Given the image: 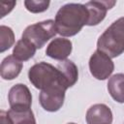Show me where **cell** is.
<instances>
[{
  "mask_svg": "<svg viewBox=\"0 0 124 124\" xmlns=\"http://www.w3.org/2000/svg\"><path fill=\"white\" fill-rule=\"evenodd\" d=\"M89 18L88 11L84 4L68 3L63 5L56 13L55 26L57 33L63 37L77 35Z\"/></svg>",
  "mask_w": 124,
  "mask_h": 124,
  "instance_id": "6da1fadb",
  "label": "cell"
},
{
  "mask_svg": "<svg viewBox=\"0 0 124 124\" xmlns=\"http://www.w3.org/2000/svg\"><path fill=\"white\" fill-rule=\"evenodd\" d=\"M28 78L34 87L41 91H66L69 88L58 68L45 61L34 64L28 71Z\"/></svg>",
  "mask_w": 124,
  "mask_h": 124,
  "instance_id": "7a4b0ae2",
  "label": "cell"
},
{
  "mask_svg": "<svg viewBox=\"0 0 124 124\" xmlns=\"http://www.w3.org/2000/svg\"><path fill=\"white\" fill-rule=\"evenodd\" d=\"M97 49L110 58H115L124 52V16L113 21L99 37Z\"/></svg>",
  "mask_w": 124,
  "mask_h": 124,
  "instance_id": "3957f363",
  "label": "cell"
},
{
  "mask_svg": "<svg viewBox=\"0 0 124 124\" xmlns=\"http://www.w3.org/2000/svg\"><path fill=\"white\" fill-rule=\"evenodd\" d=\"M56 34L57 30L55 21L53 19H46L27 26L24 29L21 38L31 42L38 49L42 48L46 42L53 38Z\"/></svg>",
  "mask_w": 124,
  "mask_h": 124,
  "instance_id": "277c9868",
  "label": "cell"
},
{
  "mask_svg": "<svg viewBox=\"0 0 124 124\" xmlns=\"http://www.w3.org/2000/svg\"><path fill=\"white\" fill-rule=\"evenodd\" d=\"M88 65L91 75L99 80L108 78L114 71V63L111 58L98 49L90 56Z\"/></svg>",
  "mask_w": 124,
  "mask_h": 124,
  "instance_id": "5b68a950",
  "label": "cell"
},
{
  "mask_svg": "<svg viewBox=\"0 0 124 124\" xmlns=\"http://www.w3.org/2000/svg\"><path fill=\"white\" fill-rule=\"evenodd\" d=\"M8 101L10 108L28 109L31 108L32 95L29 88L23 83L15 84L9 91Z\"/></svg>",
  "mask_w": 124,
  "mask_h": 124,
  "instance_id": "8992f818",
  "label": "cell"
},
{
  "mask_svg": "<svg viewBox=\"0 0 124 124\" xmlns=\"http://www.w3.org/2000/svg\"><path fill=\"white\" fill-rule=\"evenodd\" d=\"M115 3V1H89L85 3L84 5L89 15L87 25L95 26L103 21L107 16L108 10L111 9Z\"/></svg>",
  "mask_w": 124,
  "mask_h": 124,
  "instance_id": "52a82bcc",
  "label": "cell"
},
{
  "mask_svg": "<svg viewBox=\"0 0 124 124\" xmlns=\"http://www.w3.org/2000/svg\"><path fill=\"white\" fill-rule=\"evenodd\" d=\"M73 49V44L66 38H55L46 46V54L55 60L64 61L71 54Z\"/></svg>",
  "mask_w": 124,
  "mask_h": 124,
  "instance_id": "ba28073f",
  "label": "cell"
},
{
  "mask_svg": "<svg viewBox=\"0 0 124 124\" xmlns=\"http://www.w3.org/2000/svg\"><path fill=\"white\" fill-rule=\"evenodd\" d=\"M65 92L63 90L54 91H41L39 95V102L42 108L49 112L58 111L64 105Z\"/></svg>",
  "mask_w": 124,
  "mask_h": 124,
  "instance_id": "9c48e42d",
  "label": "cell"
},
{
  "mask_svg": "<svg viewBox=\"0 0 124 124\" xmlns=\"http://www.w3.org/2000/svg\"><path fill=\"white\" fill-rule=\"evenodd\" d=\"M85 119L87 124H111L112 112L107 105L95 104L87 109Z\"/></svg>",
  "mask_w": 124,
  "mask_h": 124,
  "instance_id": "30bf717a",
  "label": "cell"
},
{
  "mask_svg": "<svg viewBox=\"0 0 124 124\" xmlns=\"http://www.w3.org/2000/svg\"><path fill=\"white\" fill-rule=\"evenodd\" d=\"M22 62L17 60L14 55L6 56L0 66V75L3 79L12 80L16 78L22 70Z\"/></svg>",
  "mask_w": 124,
  "mask_h": 124,
  "instance_id": "8fae6325",
  "label": "cell"
},
{
  "mask_svg": "<svg viewBox=\"0 0 124 124\" xmlns=\"http://www.w3.org/2000/svg\"><path fill=\"white\" fill-rule=\"evenodd\" d=\"M108 91L115 102L124 103V74L118 73L108 78Z\"/></svg>",
  "mask_w": 124,
  "mask_h": 124,
  "instance_id": "7c38bea8",
  "label": "cell"
},
{
  "mask_svg": "<svg viewBox=\"0 0 124 124\" xmlns=\"http://www.w3.org/2000/svg\"><path fill=\"white\" fill-rule=\"evenodd\" d=\"M37 47L28 40L21 38L18 40L13 49V55L19 61H27L36 53Z\"/></svg>",
  "mask_w": 124,
  "mask_h": 124,
  "instance_id": "4fadbf2b",
  "label": "cell"
},
{
  "mask_svg": "<svg viewBox=\"0 0 124 124\" xmlns=\"http://www.w3.org/2000/svg\"><path fill=\"white\" fill-rule=\"evenodd\" d=\"M56 67L61 72L68 87H72L73 85L77 83L78 79V70L77 65L73 61L69 59L60 61Z\"/></svg>",
  "mask_w": 124,
  "mask_h": 124,
  "instance_id": "5bb4252c",
  "label": "cell"
},
{
  "mask_svg": "<svg viewBox=\"0 0 124 124\" xmlns=\"http://www.w3.org/2000/svg\"><path fill=\"white\" fill-rule=\"evenodd\" d=\"M8 116L13 124H36V119L31 108L28 109H14L10 108Z\"/></svg>",
  "mask_w": 124,
  "mask_h": 124,
  "instance_id": "9a60e30c",
  "label": "cell"
},
{
  "mask_svg": "<svg viewBox=\"0 0 124 124\" xmlns=\"http://www.w3.org/2000/svg\"><path fill=\"white\" fill-rule=\"evenodd\" d=\"M15 44V33L13 29L6 25L0 26V52L8 50Z\"/></svg>",
  "mask_w": 124,
  "mask_h": 124,
  "instance_id": "2e32d148",
  "label": "cell"
},
{
  "mask_svg": "<svg viewBox=\"0 0 124 124\" xmlns=\"http://www.w3.org/2000/svg\"><path fill=\"white\" fill-rule=\"evenodd\" d=\"M50 2L46 0H25L24 6L27 11L33 14H39L48 9Z\"/></svg>",
  "mask_w": 124,
  "mask_h": 124,
  "instance_id": "e0dca14e",
  "label": "cell"
},
{
  "mask_svg": "<svg viewBox=\"0 0 124 124\" xmlns=\"http://www.w3.org/2000/svg\"><path fill=\"white\" fill-rule=\"evenodd\" d=\"M16 4V1H13V2H1V17H4L7 14H9L14 9Z\"/></svg>",
  "mask_w": 124,
  "mask_h": 124,
  "instance_id": "ac0fdd59",
  "label": "cell"
},
{
  "mask_svg": "<svg viewBox=\"0 0 124 124\" xmlns=\"http://www.w3.org/2000/svg\"><path fill=\"white\" fill-rule=\"evenodd\" d=\"M0 119H1V124H13L11 119L8 116L7 111L1 110V112H0Z\"/></svg>",
  "mask_w": 124,
  "mask_h": 124,
  "instance_id": "d6986e66",
  "label": "cell"
},
{
  "mask_svg": "<svg viewBox=\"0 0 124 124\" xmlns=\"http://www.w3.org/2000/svg\"><path fill=\"white\" fill-rule=\"evenodd\" d=\"M67 124H77V123H74V122H71V123H67Z\"/></svg>",
  "mask_w": 124,
  "mask_h": 124,
  "instance_id": "ffe728a7",
  "label": "cell"
}]
</instances>
